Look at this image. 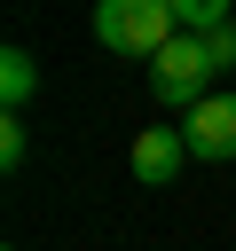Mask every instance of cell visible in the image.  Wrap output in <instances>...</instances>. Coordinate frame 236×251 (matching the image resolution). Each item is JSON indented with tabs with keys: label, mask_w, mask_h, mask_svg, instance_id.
Returning a JSON list of instances; mask_svg holds the SVG:
<instances>
[{
	"label": "cell",
	"mask_w": 236,
	"mask_h": 251,
	"mask_svg": "<svg viewBox=\"0 0 236 251\" xmlns=\"http://www.w3.org/2000/svg\"><path fill=\"white\" fill-rule=\"evenodd\" d=\"M181 141H189V157H205V165H228V157H236V94H212V102H197V110H189V126H181Z\"/></svg>",
	"instance_id": "3957f363"
},
{
	"label": "cell",
	"mask_w": 236,
	"mask_h": 251,
	"mask_svg": "<svg viewBox=\"0 0 236 251\" xmlns=\"http://www.w3.org/2000/svg\"><path fill=\"white\" fill-rule=\"evenodd\" d=\"M212 47L197 39V31H181L157 63H149V94L165 102V110H197V102H212Z\"/></svg>",
	"instance_id": "7a4b0ae2"
},
{
	"label": "cell",
	"mask_w": 236,
	"mask_h": 251,
	"mask_svg": "<svg viewBox=\"0 0 236 251\" xmlns=\"http://www.w3.org/2000/svg\"><path fill=\"white\" fill-rule=\"evenodd\" d=\"M0 165H8V173L24 165V118H0Z\"/></svg>",
	"instance_id": "52a82bcc"
},
{
	"label": "cell",
	"mask_w": 236,
	"mask_h": 251,
	"mask_svg": "<svg viewBox=\"0 0 236 251\" xmlns=\"http://www.w3.org/2000/svg\"><path fill=\"white\" fill-rule=\"evenodd\" d=\"M181 165H189L181 126H142V133H134V180H142V188H173Z\"/></svg>",
	"instance_id": "277c9868"
},
{
	"label": "cell",
	"mask_w": 236,
	"mask_h": 251,
	"mask_svg": "<svg viewBox=\"0 0 236 251\" xmlns=\"http://www.w3.org/2000/svg\"><path fill=\"white\" fill-rule=\"evenodd\" d=\"M173 24L205 39V31H220V24H228V0H173Z\"/></svg>",
	"instance_id": "8992f818"
},
{
	"label": "cell",
	"mask_w": 236,
	"mask_h": 251,
	"mask_svg": "<svg viewBox=\"0 0 236 251\" xmlns=\"http://www.w3.org/2000/svg\"><path fill=\"white\" fill-rule=\"evenodd\" d=\"M94 39H102L110 55L157 63V55L181 39V24H173V0H102V8H94Z\"/></svg>",
	"instance_id": "6da1fadb"
},
{
	"label": "cell",
	"mask_w": 236,
	"mask_h": 251,
	"mask_svg": "<svg viewBox=\"0 0 236 251\" xmlns=\"http://www.w3.org/2000/svg\"><path fill=\"white\" fill-rule=\"evenodd\" d=\"M205 47H212V71H236V24H220V31H205Z\"/></svg>",
	"instance_id": "ba28073f"
},
{
	"label": "cell",
	"mask_w": 236,
	"mask_h": 251,
	"mask_svg": "<svg viewBox=\"0 0 236 251\" xmlns=\"http://www.w3.org/2000/svg\"><path fill=\"white\" fill-rule=\"evenodd\" d=\"M31 86H39V63H31L24 47H0V102H8V118L31 102Z\"/></svg>",
	"instance_id": "5b68a950"
}]
</instances>
